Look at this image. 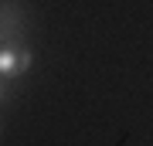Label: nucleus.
<instances>
[{
	"label": "nucleus",
	"mask_w": 153,
	"mask_h": 146,
	"mask_svg": "<svg viewBox=\"0 0 153 146\" xmlns=\"http://www.w3.org/2000/svg\"><path fill=\"white\" fill-rule=\"evenodd\" d=\"M4 95H7V92H4V85H0V102H4Z\"/></svg>",
	"instance_id": "2"
},
{
	"label": "nucleus",
	"mask_w": 153,
	"mask_h": 146,
	"mask_svg": "<svg viewBox=\"0 0 153 146\" xmlns=\"http://www.w3.org/2000/svg\"><path fill=\"white\" fill-rule=\"evenodd\" d=\"M34 54L27 48H17V44H0V78H17L31 68Z\"/></svg>",
	"instance_id": "1"
},
{
	"label": "nucleus",
	"mask_w": 153,
	"mask_h": 146,
	"mask_svg": "<svg viewBox=\"0 0 153 146\" xmlns=\"http://www.w3.org/2000/svg\"><path fill=\"white\" fill-rule=\"evenodd\" d=\"M0 41H4V31H0Z\"/></svg>",
	"instance_id": "3"
}]
</instances>
